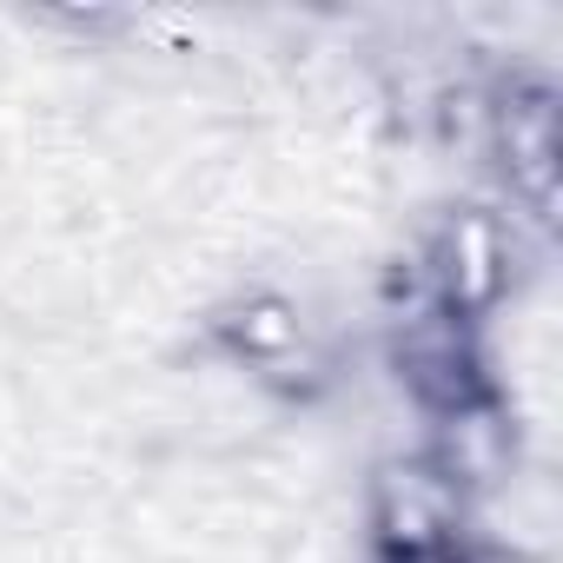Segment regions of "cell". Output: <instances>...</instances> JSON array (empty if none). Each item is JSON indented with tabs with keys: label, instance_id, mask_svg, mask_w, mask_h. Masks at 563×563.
<instances>
[{
	"label": "cell",
	"instance_id": "1",
	"mask_svg": "<svg viewBox=\"0 0 563 563\" xmlns=\"http://www.w3.org/2000/svg\"><path fill=\"white\" fill-rule=\"evenodd\" d=\"M484 146L504 166L510 199H523L537 219H550V199H556V87L543 74H510L490 87Z\"/></svg>",
	"mask_w": 563,
	"mask_h": 563
},
{
	"label": "cell",
	"instance_id": "2",
	"mask_svg": "<svg viewBox=\"0 0 563 563\" xmlns=\"http://www.w3.org/2000/svg\"><path fill=\"white\" fill-rule=\"evenodd\" d=\"M405 563H523V556H497L484 543H457V550H438V556H405Z\"/></svg>",
	"mask_w": 563,
	"mask_h": 563
}]
</instances>
